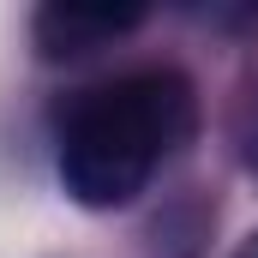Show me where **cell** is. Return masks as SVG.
Masks as SVG:
<instances>
[{"instance_id": "cell-3", "label": "cell", "mask_w": 258, "mask_h": 258, "mask_svg": "<svg viewBox=\"0 0 258 258\" xmlns=\"http://www.w3.org/2000/svg\"><path fill=\"white\" fill-rule=\"evenodd\" d=\"M252 114H258V102H252ZM246 162L258 168V126H246Z\"/></svg>"}, {"instance_id": "cell-4", "label": "cell", "mask_w": 258, "mask_h": 258, "mask_svg": "<svg viewBox=\"0 0 258 258\" xmlns=\"http://www.w3.org/2000/svg\"><path fill=\"white\" fill-rule=\"evenodd\" d=\"M234 258H258V234H246V240H240V252Z\"/></svg>"}, {"instance_id": "cell-1", "label": "cell", "mask_w": 258, "mask_h": 258, "mask_svg": "<svg viewBox=\"0 0 258 258\" xmlns=\"http://www.w3.org/2000/svg\"><path fill=\"white\" fill-rule=\"evenodd\" d=\"M192 84L174 66L108 78L72 102L60 126V186L84 210H120L192 138Z\"/></svg>"}, {"instance_id": "cell-2", "label": "cell", "mask_w": 258, "mask_h": 258, "mask_svg": "<svg viewBox=\"0 0 258 258\" xmlns=\"http://www.w3.org/2000/svg\"><path fill=\"white\" fill-rule=\"evenodd\" d=\"M144 24L138 6H78V0H54L36 12V48L48 60H78L90 48H108L114 36H126Z\"/></svg>"}]
</instances>
